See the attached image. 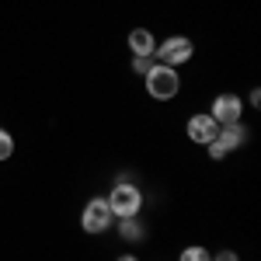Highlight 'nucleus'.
<instances>
[{
    "instance_id": "obj_1",
    "label": "nucleus",
    "mask_w": 261,
    "mask_h": 261,
    "mask_svg": "<svg viewBox=\"0 0 261 261\" xmlns=\"http://www.w3.org/2000/svg\"><path fill=\"white\" fill-rule=\"evenodd\" d=\"M178 91H181V77H178V70H174V66L157 63V66L146 73V94H150V98L171 101V98H178Z\"/></svg>"
},
{
    "instance_id": "obj_2",
    "label": "nucleus",
    "mask_w": 261,
    "mask_h": 261,
    "mask_svg": "<svg viewBox=\"0 0 261 261\" xmlns=\"http://www.w3.org/2000/svg\"><path fill=\"white\" fill-rule=\"evenodd\" d=\"M108 205H112V216H140L143 209V192L133 185V181H119L108 195Z\"/></svg>"
},
{
    "instance_id": "obj_3",
    "label": "nucleus",
    "mask_w": 261,
    "mask_h": 261,
    "mask_svg": "<svg viewBox=\"0 0 261 261\" xmlns=\"http://www.w3.org/2000/svg\"><path fill=\"white\" fill-rule=\"evenodd\" d=\"M192 53H195L192 39H185V35H171V39H164L161 45L153 49V60L164 63V66H181V63L192 60Z\"/></svg>"
},
{
    "instance_id": "obj_4",
    "label": "nucleus",
    "mask_w": 261,
    "mask_h": 261,
    "mask_svg": "<svg viewBox=\"0 0 261 261\" xmlns=\"http://www.w3.org/2000/svg\"><path fill=\"white\" fill-rule=\"evenodd\" d=\"M112 223H115V216H112V205H108V199H91L87 205H84V216H81V226L84 233H105V230H112Z\"/></svg>"
},
{
    "instance_id": "obj_5",
    "label": "nucleus",
    "mask_w": 261,
    "mask_h": 261,
    "mask_svg": "<svg viewBox=\"0 0 261 261\" xmlns=\"http://www.w3.org/2000/svg\"><path fill=\"white\" fill-rule=\"evenodd\" d=\"M213 122L216 125H230V122H241V115H244V101H241V94H216L213 98Z\"/></svg>"
},
{
    "instance_id": "obj_6",
    "label": "nucleus",
    "mask_w": 261,
    "mask_h": 261,
    "mask_svg": "<svg viewBox=\"0 0 261 261\" xmlns=\"http://www.w3.org/2000/svg\"><path fill=\"white\" fill-rule=\"evenodd\" d=\"M216 129H220V125L213 122V115H209V112H202V115H192V119H188V140H192V143H202V146H205V143L216 140Z\"/></svg>"
},
{
    "instance_id": "obj_7",
    "label": "nucleus",
    "mask_w": 261,
    "mask_h": 261,
    "mask_svg": "<svg viewBox=\"0 0 261 261\" xmlns=\"http://www.w3.org/2000/svg\"><path fill=\"white\" fill-rule=\"evenodd\" d=\"M125 45H129V53H133V56H153L157 39H153V32H150V28H133V32H129V39H125Z\"/></svg>"
},
{
    "instance_id": "obj_8",
    "label": "nucleus",
    "mask_w": 261,
    "mask_h": 261,
    "mask_svg": "<svg viewBox=\"0 0 261 261\" xmlns=\"http://www.w3.org/2000/svg\"><path fill=\"white\" fill-rule=\"evenodd\" d=\"M216 143H220L223 150H237L247 143V129H244V122H230V125H220L216 129Z\"/></svg>"
},
{
    "instance_id": "obj_9",
    "label": "nucleus",
    "mask_w": 261,
    "mask_h": 261,
    "mask_svg": "<svg viewBox=\"0 0 261 261\" xmlns=\"http://www.w3.org/2000/svg\"><path fill=\"white\" fill-rule=\"evenodd\" d=\"M119 233L125 237V241H143V223H140V216H119Z\"/></svg>"
},
{
    "instance_id": "obj_10",
    "label": "nucleus",
    "mask_w": 261,
    "mask_h": 261,
    "mask_svg": "<svg viewBox=\"0 0 261 261\" xmlns=\"http://www.w3.org/2000/svg\"><path fill=\"white\" fill-rule=\"evenodd\" d=\"M178 261H213V254H209L202 244H192V247H185V251H181Z\"/></svg>"
},
{
    "instance_id": "obj_11",
    "label": "nucleus",
    "mask_w": 261,
    "mask_h": 261,
    "mask_svg": "<svg viewBox=\"0 0 261 261\" xmlns=\"http://www.w3.org/2000/svg\"><path fill=\"white\" fill-rule=\"evenodd\" d=\"M11 153H14V136L0 129V161H11Z\"/></svg>"
},
{
    "instance_id": "obj_12",
    "label": "nucleus",
    "mask_w": 261,
    "mask_h": 261,
    "mask_svg": "<svg viewBox=\"0 0 261 261\" xmlns=\"http://www.w3.org/2000/svg\"><path fill=\"white\" fill-rule=\"evenodd\" d=\"M153 66H157V60H153V56H133V70H136V73H143V77H146Z\"/></svg>"
},
{
    "instance_id": "obj_13",
    "label": "nucleus",
    "mask_w": 261,
    "mask_h": 261,
    "mask_svg": "<svg viewBox=\"0 0 261 261\" xmlns=\"http://www.w3.org/2000/svg\"><path fill=\"white\" fill-rule=\"evenodd\" d=\"M205 146H209V161H226V153H230V150H223L220 143L213 140V143H205Z\"/></svg>"
},
{
    "instance_id": "obj_14",
    "label": "nucleus",
    "mask_w": 261,
    "mask_h": 261,
    "mask_svg": "<svg viewBox=\"0 0 261 261\" xmlns=\"http://www.w3.org/2000/svg\"><path fill=\"white\" fill-rule=\"evenodd\" d=\"M213 261H241V258H237L233 251H216V254H213Z\"/></svg>"
},
{
    "instance_id": "obj_15",
    "label": "nucleus",
    "mask_w": 261,
    "mask_h": 261,
    "mask_svg": "<svg viewBox=\"0 0 261 261\" xmlns=\"http://www.w3.org/2000/svg\"><path fill=\"white\" fill-rule=\"evenodd\" d=\"M119 261H140V258H136V254H122Z\"/></svg>"
}]
</instances>
